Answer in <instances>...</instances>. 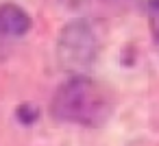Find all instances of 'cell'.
Instances as JSON below:
<instances>
[{
  "label": "cell",
  "mask_w": 159,
  "mask_h": 146,
  "mask_svg": "<svg viewBox=\"0 0 159 146\" xmlns=\"http://www.w3.org/2000/svg\"><path fill=\"white\" fill-rule=\"evenodd\" d=\"M50 113L59 122L98 129L109 122L113 113V98L105 85L87 74L68 76L50 100Z\"/></svg>",
  "instance_id": "cell-1"
},
{
  "label": "cell",
  "mask_w": 159,
  "mask_h": 146,
  "mask_svg": "<svg viewBox=\"0 0 159 146\" xmlns=\"http://www.w3.org/2000/svg\"><path fill=\"white\" fill-rule=\"evenodd\" d=\"M98 48L100 42L92 22L85 18L70 20L57 35V63L70 76H83L94 66Z\"/></svg>",
  "instance_id": "cell-2"
},
{
  "label": "cell",
  "mask_w": 159,
  "mask_h": 146,
  "mask_svg": "<svg viewBox=\"0 0 159 146\" xmlns=\"http://www.w3.org/2000/svg\"><path fill=\"white\" fill-rule=\"evenodd\" d=\"M31 29V16L13 5V2H5L0 5V35L2 37H22L26 35Z\"/></svg>",
  "instance_id": "cell-3"
},
{
  "label": "cell",
  "mask_w": 159,
  "mask_h": 146,
  "mask_svg": "<svg viewBox=\"0 0 159 146\" xmlns=\"http://www.w3.org/2000/svg\"><path fill=\"white\" fill-rule=\"evenodd\" d=\"M148 29L152 37V46L159 55V0H148Z\"/></svg>",
  "instance_id": "cell-4"
},
{
  "label": "cell",
  "mask_w": 159,
  "mask_h": 146,
  "mask_svg": "<svg viewBox=\"0 0 159 146\" xmlns=\"http://www.w3.org/2000/svg\"><path fill=\"white\" fill-rule=\"evenodd\" d=\"M37 113H39L37 107L31 105V103L18 107V120H20L22 124H33V120H37Z\"/></svg>",
  "instance_id": "cell-5"
},
{
  "label": "cell",
  "mask_w": 159,
  "mask_h": 146,
  "mask_svg": "<svg viewBox=\"0 0 159 146\" xmlns=\"http://www.w3.org/2000/svg\"><path fill=\"white\" fill-rule=\"evenodd\" d=\"M61 5L68 7V9H81L87 5V0H61Z\"/></svg>",
  "instance_id": "cell-6"
}]
</instances>
